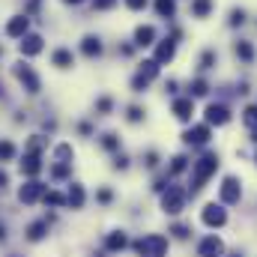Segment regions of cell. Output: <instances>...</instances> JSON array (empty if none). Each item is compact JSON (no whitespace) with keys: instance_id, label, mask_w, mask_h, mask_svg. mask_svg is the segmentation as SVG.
<instances>
[{"instance_id":"obj_14","label":"cell","mask_w":257,"mask_h":257,"mask_svg":"<svg viewBox=\"0 0 257 257\" xmlns=\"http://www.w3.org/2000/svg\"><path fill=\"white\" fill-rule=\"evenodd\" d=\"M75 180V165H63V162H48L45 168V183L48 186H60L63 189L66 183Z\"/></svg>"},{"instance_id":"obj_9","label":"cell","mask_w":257,"mask_h":257,"mask_svg":"<svg viewBox=\"0 0 257 257\" xmlns=\"http://www.w3.org/2000/svg\"><path fill=\"white\" fill-rule=\"evenodd\" d=\"M99 245H102L111 257H117V254H123V251H128L132 233H128L126 227H108V230L99 236Z\"/></svg>"},{"instance_id":"obj_31","label":"cell","mask_w":257,"mask_h":257,"mask_svg":"<svg viewBox=\"0 0 257 257\" xmlns=\"http://www.w3.org/2000/svg\"><path fill=\"white\" fill-rule=\"evenodd\" d=\"M0 257H33V254H30V248H24L21 242H12L9 248L0 251Z\"/></svg>"},{"instance_id":"obj_12","label":"cell","mask_w":257,"mask_h":257,"mask_svg":"<svg viewBox=\"0 0 257 257\" xmlns=\"http://www.w3.org/2000/svg\"><path fill=\"white\" fill-rule=\"evenodd\" d=\"M239 200H242V180L236 174H227L218 186V203L230 209V206H239Z\"/></svg>"},{"instance_id":"obj_3","label":"cell","mask_w":257,"mask_h":257,"mask_svg":"<svg viewBox=\"0 0 257 257\" xmlns=\"http://www.w3.org/2000/svg\"><path fill=\"white\" fill-rule=\"evenodd\" d=\"M128 251L135 257H171V239H168V233L147 230V233L132 236Z\"/></svg>"},{"instance_id":"obj_11","label":"cell","mask_w":257,"mask_h":257,"mask_svg":"<svg viewBox=\"0 0 257 257\" xmlns=\"http://www.w3.org/2000/svg\"><path fill=\"white\" fill-rule=\"evenodd\" d=\"M30 30H33V18H30V15H24V12L18 9V12H12V15L3 21V30H0V33H3V39L18 42V39H24Z\"/></svg>"},{"instance_id":"obj_20","label":"cell","mask_w":257,"mask_h":257,"mask_svg":"<svg viewBox=\"0 0 257 257\" xmlns=\"http://www.w3.org/2000/svg\"><path fill=\"white\" fill-rule=\"evenodd\" d=\"M192 236H194V227H192V221L189 218H174L171 224H168V239L171 242H192Z\"/></svg>"},{"instance_id":"obj_6","label":"cell","mask_w":257,"mask_h":257,"mask_svg":"<svg viewBox=\"0 0 257 257\" xmlns=\"http://www.w3.org/2000/svg\"><path fill=\"white\" fill-rule=\"evenodd\" d=\"M197 221H200L209 233H218V230H224V227L230 224V209H227V206H221L218 200H209V203H203V206H200Z\"/></svg>"},{"instance_id":"obj_29","label":"cell","mask_w":257,"mask_h":257,"mask_svg":"<svg viewBox=\"0 0 257 257\" xmlns=\"http://www.w3.org/2000/svg\"><path fill=\"white\" fill-rule=\"evenodd\" d=\"M153 39H156V27L144 24V27L135 30V42H138V45H153Z\"/></svg>"},{"instance_id":"obj_19","label":"cell","mask_w":257,"mask_h":257,"mask_svg":"<svg viewBox=\"0 0 257 257\" xmlns=\"http://www.w3.org/2000/svg\"><path fill=\"white\" fill-rule=\"evenodd\" d=\"M18 209H0V251L3 248H9L12 242H15V236H18V230H15V224H12V215H15Z\"/></svg>"},{"instance_id":"obj_35","label":"cell","mask_w":257,"mask_h":257,"mask_svg":"<svg viewBox=\"0 0 257 257\" xmlns=\"http://www.w3.org/2000/svg\"><path fill=\"white\" fill-rule=\"evenodd\" d=\"M126 6L132 9V12H138V9H144V6H147V0H126Z\"/></svg>"},{"instance_id":"obj_36","label":"cell","mask_w":257,"mask_h":257,"mask_svg":"<svg viewBox=\"0 0 257 257\" xmlns=\"http://www.w3.org/2000/svg\"><path fill=\"white\" fill-rule=\"evenodd\" d=\"M63 6H81V3H87V0H60Z\"/></svg>"},{"instance_id":"obj_7","label":"cell","mask_w":257,"mask_h":257,"mask_svg":"<svg viewBox=\"0 0 257 257\" xmlns=\"http://www.w3.org/2000/svg\"><path fill=\"white\" fill-rule=\"evenodd\" d=\"M186 206H189V192L183 189V186H168L165 192L159 194V209H162V215H171V218H180L183 212H186Z\"/></svg>"},{"instance_id":"obj_28","label":"cell","mask_w":257,"mask_h":257,"mask_svg":"<svg viewBox=\"0 0 257 257\" xmlns=\"http://www.w3.org/2000/svg\"><path fill=\"white\" fill-rule=\"evenodd\" d=\"M128 168H132V159H128L126 153H114L111 156V171L114 174H126Z\"/></svg>"},{"instance_id":"obj_22","label":"cell","mask_w":257,"mask_h":257,"mask_svg":"<svg viewBox=\"0 0 257 257\" xmlns=\"http://www.w3.org/2000/svg\"><path fill=\"white\" fill-rule=\"evenodd\" d=\"M39 209H57V212H66V192L60 186H48L45 194H42V206ZM36 209V212H39Z\"/></svg>"},{"instance_id":"obj_27","label":"cell","mask_w":257,"mask_h":257,"mask_svg":"<svg viewBox=\"0 0 257 257\" xmlns=\"http://www.w3.org/2000/svg\"><path fill=\"white\" fill-rule=\"evenodd\" d=\"M192 114H194L192 99H177V102H174V117H177V120H192Z\"/></svg>"},{"instance_id":"obj_16","label":"cell","mask_w":257,"mask_h":257,"mask_svg":"<svg viewBox=\"0 0 257 257\" xmlns=\"http://www.w3.org/2000/svg\"><path fill=\"white\" fill-rule=\"evenodd\" d=\"M51 144H54V138H48V135H42V132L36 128V132H27V135H24L21 150H24V153H36V156H48Z\"/></svg>"},{"instance_id":"obj_23","label":"cell","mask_w":257,"mask_h":257,"mask_svg":"<svg viewBox=\"0 0 257 257\" xmlns=\"http://www.w3.org/2000/svg\"><path fill=\"white\" fill-rule=\"evenodd\" d=\"M102 48H105V45H102V39H99L96 33H84L81 42H78V54L87 57V60H96V57L102 54Z\"/></svg>"},{"instance_id":"obj_18","label":"cell","mask_w":257,"mask_h":257,"mask_svg":"<svg viewBox=\"0 0 257 257\" xmlns=\"http://www.w3.org/2000/svg\"><path fill=\"white\" fill-rule=\"evenodd\" d=\"M90 203H96L99 209H111L117 203V189L111 183H99L96 189H90Z\"/></svg>"},{"instance_id":"obj_2","label":"cell","mask_w":257,"mask_h":257,"mask_svg":"<svg viewBox=\"0 0 257 257\" xmlns=\"http://www.w3.org/2000/svg\"><path fill=\"white\" fill-rule=\"evenodd\" d=\"M48 189L45 177L42 180H18L12 189V203L18 212H36L42 206V194Z\"/></svg>"},{"instance_id":"obj_33","label":"cell","mask_w":257,"mask_h":257,"mask_svg":"<svg viewBox=\"0 0 257 257\" xmlns=\"http://www.w3.org/2000/svg\"><path fill=\"white\" fill-rule=\"evenodd\" d=\"M75 135L87 141V138H93V135H96V126H93L90 120H78V123H75Z\"/></svg>"},{"instance_id":"obj_26","label":"cell","mask_w":257,"mask_h":257,"mask_svg":"<svg viewBox=\"0 0 257 257\" xmlns=\"http://www.w3.org/2000/svg\"><path fill=\"white\" fill-rule=\"evenodd\" d=\"M15 183H18L15 171H12V168H3V165H0V197H3V194H12Z\"/></svg>"},{"instance_id":"obj_25","label":"cell","mask_w":257,"mask_h":257,"mask_svg":"<svg viewBox=\"0 0 257 257\" xmlns=\"http://www.w3.org/2000/svg\"><path fill=\"white\" fill-rule=\"evenodd\" d=\"M206 120H209L212 126H224V123H230V114H227L224 105H209V108H206Z\"/></svg>"},{"instance_id":"obj_13","label":"cell","mask_w":257,"mask_h":257,"mask_svg":"<svg viewBox=\"0 0 257 257\" xmlns=\"http://www.w3.org/2000/svg\"><path fill=\"white\" fill-rule=\"evenodd\" d=\"M224 251H227V245H224L221 233H203L194 242V254L197 257H221Z\"/></svg>"},{"instance_id":"obj_1","label":"cell","mask_w":257,"mask_h":257,"mask_svg":"<svg viewBox=\"0 0 257 257\" xmlns=\"http://www.w3.org/2000/svg\"><path fill=\"white\" fill-rule=\"evenodd\" d=\"M51 236H54V227L48 224V218H45L42 212H30V215L18 224V236H15V242H21L24 248L33 251V248L48 245Z\"/></svg>"},{"instance_id":"obj_15","label":"cell","mask_w":257,"mask_h":257,"mask_svg":"<svg viewBox=\"0 0 257 257\" xmlns=\"http://www.w3.org/2000/svg\"><path fill=\"white\" fill-rule=\"evenodd\" d=\"M48 66L57 69V72H72L75 69V51L69 45H54L48 51Z\"/></svg>"},{"instance_id":"obj_21","label":"cell","mask_w":257,"mask_h":257,"mask_svg":"<svg viewBox=\"0 0 257 257\" xmlns=\"http://www.w3.org/2000/svg\"><path fill=\"white\" fill-rule=\"evenodd\" d=\"M18 156H21V144L15 138H9V135H0V165L12 168L18 162Z\"/></svg>"},{"instance_id":"obj_10","label":"cell","mask_w":257,"mask_h":257,"mask_svg":"<svg viewBox=\"0 0 257 257\" xmlns=\"http://www.w3.org/2000/svg\"><path fill=\"white\" fill-rule=\"evenodd\" d=\"M18 45V57L21 60H36V57H42L45 51H48V42H45V33H39V30H30L24 39H18L15 42Z\"/></svg>"},{"instance_id":"obj_34","label":"cell","mask_w":257,"mask_h":257,"mask_svg":"<svg viewBox=\"0 0 257 257\" xmlns=\"http://www.w3.org/2000/svg\"><path fill=\"white\" fill-rule=\"evenodd\" d=\"M117 6V0H93V9L96 12H108V9H114Z\"/></svg>"},{"instance_id":"obj_24","label":"cell","mask_w":257,"mask_h":257,"mask_svg":"<svg viewBox=\"0 0 257 257\" xmlns=\"http://www.w3.org/2000/svg\"><path fill=\"white\" fill-rule=\"evenodd\" d=\"M96 144H99V150L108 153V156L120 153V135H117V132H102V135L96 138Z\"/></svg>"},{"instance_id":"obj_8","label":"cell","mask_w":257,"mask_h":257,"mask_svg":"<svg viewBox=\"0 0 257 257\" xmlns=\"http://www.w3.org/2000/svg\"><path fill=\"white\" fill-rule=\"evenodd\" d=\"M63 192H66V215L87 212V206H90V189H87V183L72 180V183L63 186Z\"/></svg>"},{"instance_id":"obj_30","label":"cell","mask_w":257,"mask_h":257,"mask_svg":"<svg viewBox=\"0 0 257 257\" xmlns=\"http://www.w3.org/2000/svg\"><path fill=\"white\" fill-rule=\"evenodd\" d=\"M93 111H96L99 117H108V114L114 111V99H111V96H99V99L93 102Z\"/></svg>"},{"instance_id":"obj_32","label":"cell","mask_w":257,"mask_h":257,"mask_svg":"<svg viewBox=\"0 0 257 257\" xmlns=\"http://www.w3.org/2000/svg\"><path fill=\"white\" fill-rule=\"evenodd\" d=\"M42 3H45V0H21V12L30 15V18H36V15L42 12Z\"/></svg>"},{"instance_id":"obj_4","label":"cell","mask_w":257,"mask_h":257,"mask_svg":"<svg viewBox=\"0 0 257 257\" xmlns=\"http://www.w3.org/2000/svg\"><path fill=\"white\" fill-rule=\"evenodd\" d=\"M9 75H12V81L21 87V93L24 96H30V99H36V96H42V75H39V69L30 63V60H15V63L9 66Z\"/></svg>"},{"instance_id":"obj_5","label":"cell","mask_w":257,"mask_h":257,"mask_svg":"<svg viewBox=\"0 0 257 257\" xmlns=\"http://www.w3.org/2000/svg\"><path fill=\"white\" fill-rule=\"evenodd\" d=\"M45 168H48V156L24 153V150H21L18 162L12 165V171H15L18 180H42V177H45Z\"/></svg>"},{"instance_id":"obj_17","label":"cell","mask_w":257,"mask_h":257,"mask_svg":"<svg viewBox=\"0 0 257 257\" xmlns=\"http://www.w3.org/2000/svg\"><path fill=\"white\" fill-rule=\"evenodd\" d=\"M78 159V150L72 141H54L51 150H48V162H63V165H75Z\"/></svg>"}]
</instances>
